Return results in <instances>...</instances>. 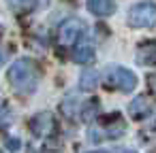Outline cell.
<instances>
[{"mask_svg": "<svg viewBox=\"0 0 156 153\" xmlns=\"http://www.w3.org/2000/svg\"><path fill=\"white\" fill-rule=\"evenodd\" d=\"M7 79L13 85L15 91L20 94H32L41 81V68L32 58H20L15 60L9 70H7Z\"/></svg>", "mask_w": 156, "mask_h": 153, "instance_id": "cell-1", "label": "cell"}, {"mask_svg": "<svg viewBox=\"0 0 156 153\" xmlns=\"http://www.w3.org/2000/svg\"><path fill=\"white\" fill-rule=\"evenodd\" d=\"M103 83L109 89H120L128 94L137 87V75L124 66H107L103 72Z\"/></svg>", "mask_w": 156, "mask_h": 153, "instance_id": "cell-2", "label": "cell"}, {"mask_svg": "<svg viewBox=\"0 0 156 153\" xmlns=\"http://www.w3.org/2000/svg\"><path fill=\"white\" fill-rule=\"evenodd\" d=\"M126 132V121L120 115H107L101 125L90 130V140L92 142H101V140H115Z\"/></svg>", "mask_w": 156, "mask_h": 153, "instance_id": "cell-3", "label": "cell"}, {"mask_svg": "<svg viewBox=\"0 0 156 153\" xmlns=\"http://www.w3.org/2000/svg\"><path fill=\"white\" fill-rule=\"evenodd\" d=\"M128 26L130 28H152L156 26V2H137L128 11Z\"/></svg>", "mask_w": 156, "mask_h": 153, "instance_id": "cell-4", "label": "cell"}, {"mask_svg": "<svg viewBox=\"0 0 156 153\" xmlns=\"http://www.w3.org/2000/svg\"><path fill=\"white\" fill-rule=\"evenodd\" d=\"M83 32H86V24L77 17H69L58 28V41H60V45L69 47V45H75L77 38L83 36Z\"/></svg>", "mask_w": 156, "mask_h": 153, "instance_id": "cell-5", "label": "cell"}, {"mask_svg": "<svg viewBox=\"0 0 156 153\" xmlns=\"http://www.w3.org/2000/svg\"><path fill=\"white\" fill-rule=\"evenodd\" d=\"M30 132L37 136V138H47L56 132V119L51 113L43 111V113H37L30 121Z\"/></svg>", "mask_w": 156, "mask_h": 153, "instance_id": "cell-6", "label": "cell"}, {"mask_svg": "<svg viewBox=\"0 0 156 153\" xmlns=\"http://www.w3.org/2000/svg\"><path fill=\"white\" fill-rule=\"evenodd\" d=\"M152 108H154V104H152V100L147 98V96H137L130 104H128V113L135 117V119H145V117H150L152 115Z\"/></svg>", "mask_w": 156, "mask_h": 153, "instance_id": "cell-7", "label": "cell"}, {"mask_svg": "<svg viewBox=\"0 0 156 153\" xmlns=\"http://www.w3.org/2000/svg\"><path fill=\"white\" fill-rule=\"evenodd\" d=\"M139 66H156V41H145L137 47Z\"/></svg>", "mask_w": 156, "mask_h": 153, "instance_id": "cell-8", "label": "cell"}, {"mask_svg": "<svg viewBox=\"0 0 156 153\" xmlns=\"http://www.w3.org/2000/svg\"><path fill=\"white\" fill-rule=\"evenodd\" d=\"M88 11L98 17H109L115 11V2L113 0H88Z\"/></svg>", "mask_w": 156, "mask_h": 153, "instance_id": "cell-9", "label": "cell"}, {"mask_svg": "<svg viewBox=\"0 0 156 153\" xmlns=\"http://www.w3.org/2000/svg\"><path fill=\"white\" fill-rule=\"evenodd\" d=\"M98 113H101L98 100H96V98H90V100H83V104H81V108H79V119L86 121V123H90V121H94V119L98 117Z\"/></svg>", "mask_w": 156, "mask_h": 153, "instance_id": "cell-10", "label": "cell"}, {"mask_svg": "<svg viewBox=\"0 0 156 153\" xmlns=\"http://www.w3.org/2000/svg\"><path fill=\"white\" fill-rule=\"evenodd\" d=\"M73 62L83 64V66L92 64V62H94V47H92L90 43H83V45H79L77 49H73Z\"/></svg>", "mask_w": 156, "mask_h": 153, "instance_id": "cell-11", "label": "cell"}, {"mask_svg": "<svg viewBox=\"0 0 156 153\" xmlns=\"http://www.w3.org/2000/svg\"><path fill=\"white\" fill-rule=\"evenodd\" d=\"M98 72L96 70H92V68H86L83 72H81V77H79V87L81 89H86V91H92L96 85H98Z\"/></svg>", "mask_w": 156, "mask_h": 153, "instance_id": "cell-12", "label": "cell"}, {"mask_svg": "<svg viewBox=\"0 0 156 153\" xmlns=\"http://www.w3.org/2000/svg\"><path fill=\"white\" fill-rule=\"evenodd\" d=\"M9 7H13L15 11H28L37 5V0H7Z\"/></svg>", "mask_w": 156, "mask_h": 153, "instance_id": "cell-13", "label": "cell"}, {"mask_svg": "<svg viewBox=\"0 0 156 153\" xmlns=\"http://www.w3.org/2000/svg\"><path fill=\"white\" fill-rule=\"evenodd\" d=\"M9 121H11V113L9 111H2V113H0V128H5Z\"/></svg>", "mask_w": 156, "mask_h": 153, "instance_id": "cell-14", "label": "cell"}, {"mask_svg": "<svg viewBox=\"0 0 156 153\" xmlns=\"http://www.w3.org/2000/svg\"><path fill=\"white\" fill-rule=\"evenodd\" d=\"M7 145H9V147H11V149H17V147H20V140H17V138H15V140H13V138H11V140H9V142H7Z\"/></svg>", "mask_w": 156, "mask_h": 153, "instance_id": "cell-15", "label": "cell"}, {"mask_svg": "<svg viewBox=\"0 0 156 153\" xmlns=\"http://www.w3.org/2000/svg\"><path fill=\"white\" fill-rule=\"evenodd\" d=\"M150 83H152V87L156 89V75H154V77H150Z\"/></svg>", "mask_w": 156, "mask_h": 153, "instance_id": "cell-16", "label": "cell"}, {"mask_svg": "<svg viewBox=\"0 0 156 153\" xmlns=\"http://www.w3.org/2000/svg\"><path fill=\"white\" fill-rule=\"evenodd\" d=\"M118 153H137V151H133V149H120Z\"/></svg>", "mask_w": 156, "mask_h": 153, "instance_id": "cell-17", "label": "cell"}, {"mask_svg": "<svg viewBox=\"0 0 156 153\" xmlns=\"http://www.w3.org/2000/svg\"><path fill=\"white\" fill-rule=\"evenodd\" d=\"M88 153H107V151H103V149H101V151H88Z\"/></svg>", "mask_w": 156, "mask_h": 153, "instance_id": "cell-18", "label": "cell"}, {"mask_svg": "<svg viewBox=\"0 0 156 153\" xmlns=\"http://www.w3.org/2000/svg\"><path fill=\"white\" fill-rule=\"evenodd\" d=\"M2 60H5V55H2V53H0V62H2Z\"/></svg>", "mask_w": 156, "mask_h": 153, "instance_id": "cell-19", "label": "cell"}]
</instances>
